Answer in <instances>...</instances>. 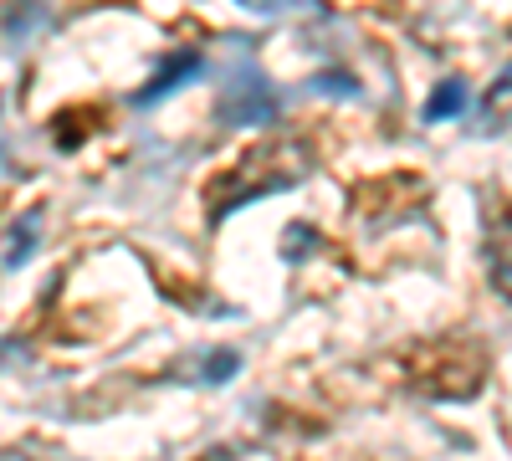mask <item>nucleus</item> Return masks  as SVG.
Returning <instances> with one entry per match:
<instances>
[{
	"instance_id": "obj_1",
	"label": "nucleus",
	"mask_w": 512,
	"mask_h": 461,
	"mask_svg": "<svg viewBox=\"0 0 512 461\" xmlns=\"http://www.w3.org/2000/svg\"><path fill=\"white\" fill-rule=\"evenodd\" d=\"M487 277H492V287L502 292V298L512 303V216H497L492 226H487Z\"/></svg>"
},
{
	"instance_id": "obj_2",
	"label": "nucleus",
	"mask_w": 512,
	"mask_h": 461,
	"mask_svg": "<svg viewBox=\"0 0 512 461\" xmlns=\"http://www.w3.org/2000/svg\"><path fill=\"white\" fill-rule=\"evenodd\" d=\"M461 108H466V88H461V82H441L436 103H425V118H431V123H441V118H456Z\"/></svg>"
},
{
	"instance_id": "obj_3",
	"label": "nucleus",
	"mask_w": 512,
	"mask_h": 461,
	"mask_svg": "<svg viewBox=\"0 0 512 461\" xmlns=\"http://www.w3.org/2000/svg\"><path fill=\"white\" fill-rule=\"evenodd\" d=\"M31 241H36V221L26 216V226H11V236H6V267H16V262L26 257Z\"/></svg>"
},
{
	"instance_id": "obj_4",
	"label": "nucleus",
	"mask_w": 512,
	"mask_h": 461,
	"mask_svg": "<svg viewBox=\"0 0 512 461\" xmlns=\"http://www.w3.org/2000/svg\"><path fill=\"white\" fill-rule=\"evenodd\" d=\"M507 103H512V72H502V77H497V88L482 98V108H487V118H502V113H507Z\"/></svg>"
},
{
	"instance_id": "obj_5",
	"label": "nucleus",
	"mask_w": 512,
	"mask_h": 461,
	"mask_svg": "<svg viewBox=\"0 0 512 461\" xmlns=\"http://www.w3.org/2000/svg\"><path fill=\"white\" fill-rule=\"evenodd\" d=\"M6 461H31V456H21V451H6Z\"/></svg>"
},
{
	"instance_id": "obj_6",
	"label": "nucleus",
	"mask_w": 512,
	"mask_h": 461,
	"mask_svg": "<svg viewBox=\"0 0 512 461\" xmlns=\"http://www.w3.org/2000/svg\"><path fill=\"white\" fill-rule=\"evenodd\" d=\"M246 6H272V0H246Z\"/></svg>"
}]
</instances>
